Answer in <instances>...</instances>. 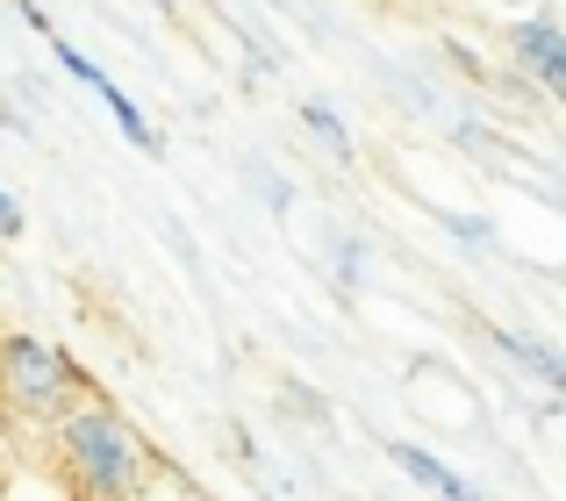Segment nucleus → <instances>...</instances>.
I'll use <instances>...</instances> for the list:
<instances>
[{
  "mask_svg": "<svg viewBox=\"0 0 566 501\" xmlns=\"http://www.w3.org/2000/svg\"><path fill=\"white\" fill-rule=\"evenodd\" d=\"M72 359L57 344H43V337L29 330H8L0 337V394H8L14 408H29V416H57V408L72 402Z\"/></svg>",
  "mask_w": 566,
  "mask_h": 501,
  "instance_id": "nucleus-2",
  "label": "nucleus"
},
{
  "mask_svg": "<svg viewBox=\"0 0 566 501\" xmlns=\"http://www.w3.org/2000/svg\"><path fill=\"white\" fill-rule=\"evenodd\" d=\"M387 451H395V466L416 480V488H430L438 501H481V488H473V480H459L452 466H444V459H430L423 445H387Z\"/></svg>",
  "mask_w": 566,
  "mask_h": 501,
  "instance_id": "nucleus-4",
  "label": "nucleus"
},
{
  "mask_svg": "<svg viewBox=\"0 0 566 501\" xmlns=\"http://www.w3.org/2000/svg\"><path fill=\"white\" fill-rule=\"evenodd\" d=\"M302 122H308V129H316V137H323V143H331V151H337V158H345V151H352V137H345V122H337V115H331V108H323V100H308V108H302Z\"/></svg>",
  "mask_w": 566,
  "mask_h": 501,
  "instance_id": "nucleus-7",
  "label": "nucleus"
},
{
  "mask_svg": "<svg viewBox=\"0 0 566 501\" xmlns=\"http://www.w3.org/2000/svg\"><path fill=\"white\" fill-rule=\"evenodd\" d=\"M495 351L502 359H516V365H531V373L545 380V387H559L566 380V365H559V351H545V344H524V337H510V330H495Z\"/></svg>",
  "mask_w": 566,
  "mask_h": 501,
  "instance_id": "nucleus-6",
  "label": "nucleus"
},
{
  "mask_svg": "<svg viewBox=\"0 0 566 501\" xmlns=\"http://www.w3.org/2000/svg\"><path fill=\"white\" fill-rule=\"evenodd\" d=\"M444 230H459L467 244H488V223H473V215H444Z\"/></svg>",
  "mask_w": 566,
  "mask_h": 501,
  "instance_id": "nucleus-9",
  "label": "nucleus"
},
{
  "mask_svg": "<svg viewBox=\"0 0 566 501\" xmlns=\"http://www.w3.org/2000/svg\"><path fill=\"white\" fill-rule=\"evenodd\" d=\"M94 100H101V108L115 115V129H123V137L137 143V151H151V122H144V108H137V100L123 94V86H115V79H101V94H94Z\"/></svg>",
  "mask_w": 566,
  "mask_h": 501,
  "instance_id": "nucleus-5",
  "label": "nucleus"
},
{
  "mask_svg": "<svg viewBox=\"0 0 566 501\" xmlns=\"http://www.w3.org/2000/svg\"><path fill=\"white\" fill-rule=\"evenodd\" d=\"M259 501H273V494H259Z\"/></svg>",
  "mask_w": 566,
  "mask_h": 501,
  "instance_id": "nucleus-10",
  "label": "nucleus"
},
{
  "mask_svg": "<svg viewBox=\"0 0 566 501\" xmlns=\"http://www.w3.org/2000/svg\"><path fill=\"white\" fill-rule=\"evenodd\" d=\"M0 237H22V209H14L8 186H0Z\"/></svg>",
  "mask_w": 566,
  "mask_h": 501,
  "instance_id": "nucleus-8",
  "label": "nucleus"
},
{
  "mask_svg": "<svg viewBox=\"0 0 566 501\" xmlns=\"http://www.w3.org/2000/svg\"><path fill=\"white\" fill-rule=\"evenodd\" d=\"M57 445H65V473L80 480L86 501H129L151 473L144 459V437L115 416L108 402H80L57 416Z\"/></svg>",
  "mask_w": 566,
  "mask_h": 501,
  "instance_id": "nucleus-1",
  "label": "nucleus"
},
{
  "mask_svg": "<svg viewBox=\"0 0 566 501\" xmlns=\"http://www.w3.org/2000/svg\"><path fill=\"white\" fill-rule=\"evenodd\" d=\"M510 57L545 86V94H566V29L553 14H531V22L510 29Z\"/></svg>",
  "mask_w": 566,
  "mask_h": 501,
  "instance_id": "nucleus-3",
  "label": "nucleus"
}]
</instances>
